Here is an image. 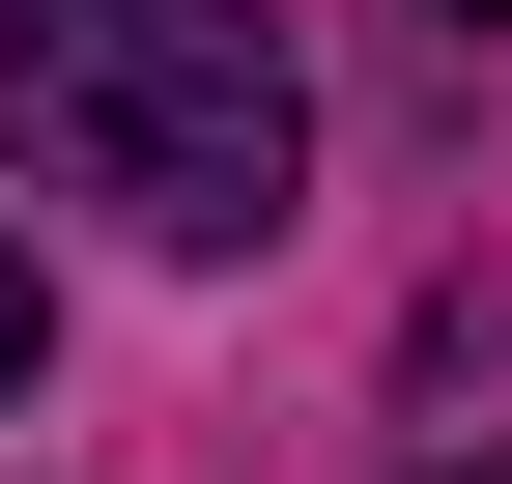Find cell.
<instances>
[{"mask_svg": "<svg viewBox=\"0 0 512 484\" xmlns=\"http://www.w3.org/2000/svg\"><path fill=\"white\" fill-rule=\"evenodd\" d=\"M456 484H512V456H456Z\"/></svg>", "mask_w": 512, "mask_h": 484, "instance_id": "obj_4", "label": "cell"}, {"mask_svg": "<svg viewBox=\"0 0 512 484\" xmlns=\"http://www.w3.org/2000/svg\"><path fill=\"white\" fill-rule=\"evenodd\" d=\"M0 399H29V257H0Z\"/></svg>", "mask_w": 512, "mask_h": 484, "instance_id": "obj_2", "label": "cell"}, {"mask_svg": "<svg viewBox=\"0 0 512 484\" xmlns=\"http://www.w3.org/2000/svg\"><path fill=\"white\" fill-rule=\"evenodd\" d=\"M0 86L57 114V171L143 257H256L313 200V86H285L256 0H0Z\"/></svg>", "mask_w": 512, "mask_h": 484, "instance_id": "obj_1", "label": "cell"}, {"mask_svg": "<svg viewBox=\"0 0 512 484\" xmlns=\"http://www.w3.org/2000/svg\"><path fill=\"white\" fill-rule=\"evenodd\" d=\"M427 29H484V57H512V0H427Z\"/></svg>", "mask_w": 512, "mask_h": 484, "instance_id": "obj_3", "label": "cell"}]
</instances>
